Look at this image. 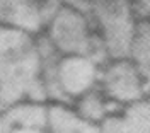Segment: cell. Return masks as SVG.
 Here are the masks:
<instances>
[{
    "label": "cell",
    "mask_w": 150,
    "mask_h": 133,
    "mask_svg": "<svg viewBox=\"0 0 150 133\" xmlns=\"http://www.w3.org/2000/svg\"><path fill=\"white\" fill-rule=\"evenodd\" d=\"M46 99L34 36L0 26V109L21 101Z\"/></svg>",
    "instance_id": "obj_1"
},
{
    "label": "cell",
    "mask_w": 150,
    "mask_h": 133,
    "mask_svg": "<svg viewBox=\"0 0 150 133\" xmlns=\"http://www.w3.org/2000/svg\"><path fill=\"white\" fill-rule=\"evenodd\" d=\"M46 36L60 55L87 57L99 66L109 62L103 39L94 29L92 22L84 14L63 4L46 26Z\"/></svg>",
    "instance_id": "obj_2"
},
{
    "label": "cell",
    "mask_w": 150,
    "mask_h": 133,
    "mask_svg": "<svg viewBox=\"0 0 150 133\" xmlns=\"http://www.w3.org/2000/svg\"><path fill=\"white\" fill-rule=\"evenodd\" d=\"M91 22L109 60L128 58L137 26L131 0H91Z\"/></svg>",
    "instance_id": "obj_3"
},
{
    "label": "cell",
    "mask_w": 150,
    "mask_h": 133,
    "mask_svg": "<svg viewBox=\"0 0 150 133\" xmlns=\"http://www.w3.org/2000/svg\"><path fill=\"white\" fill-rule=\"evenodd\" d=\"M97 82H101L99 87L106 97L121 104L137 103L147 96V86L130 58H120L106 63L99 72Z\"/></svg>",
    "instance_id": "obj_4"
},
{
    "label": "cell",
    "mask_w": 150,
    "mask_h": 133,
    "mask_svg": "<svg viewBox=\"0 0 150 133\" xmlns=\"http://www.w3.org/2000/svg\"><path fill=\"white\" fill-rule=\"evenodd\" d=\"M101 66L94 60L79 55H62L58 62V84L62 92L74 101L91 91L99 80Z\"/></svg>",
    "instance_id": "obj_5"
},
{
    "label": "cell",
    "mask_w": 150,
    "mask_h": 133,
    "mask_svg": "<svg viewBox=\"0 0 150 133\" xmlns=\"http://www.w3.org/2000/svg\"><path fill=\"white\" fill-rule=\"evenodd\" d=\"M0 26L38 34L45 28L41 0H0Z\"/></svg>",
    "instance_id": "obj_6"
},
{
    "label": "cell",
    "mask_w": 150,
    "mask_h": 133,
    "mask_svg": "<svg viewBox=\"0 0 150 133\" xmlns=\"http://www.w3.org/2000/svg\"><path fill=\"white\" fill-rule=\"evenodd\" d=\"M101 133H150V101L131 103L118 114L108 116L101 125Z\"/></svg>",
    "instance_id": "obj_7"
},
{
    "label": "cell",
    "mask_w": 150,
    "mask_h": 133,
    "mask_svg": "<svg viewBox=\"0 0 150 133\" xmlns=\"http://www.w3.org/2000/svg\"><path fill=\"white\" fill-rule=\"evenodd\" d=\"M36 45L38 51H39V58H41V80H43V86L46 91V97L53 99L60 104H72L74 101L62 92L60 84H58V62H60L62 55L51 45L46 34L39 36L36 39Z\"/></svg>",
    "instance_id": "obj_8"
},
{
    "label": "cell",
    "mask_w": 150,
    "mask_h": 133,
    "mask_svg": "<svg viewBox=\"0 0 150 133\" xmlns=\"http://www.w3.org/2000/svg\"><path fill=\"white\" fill-rule=\"evenodd\" d=\"M123 108H125V104L106 97L101 87L94 86L91 91H87L85 94L80 96V101L77 103V111L75 113L80 118H84L85 121L97 125L103 123L109 114L123 111Z\"/></svg>",
    "instance_id": "obj_9"
},
{
    "label": "cell",
    "mask_w": 150,
    "mask_h": 133,
    "mask_svg": "<svg viewBox=\"0 0 150 133\" xmlns=\"http://www.w3.org/2000/svg\"><path fill=\"white\" fill-rule=\"evenodd\" d=\"M48 133H101V126L85 121L67 104L48 108Z\"/></svg>",
    "instance_id": "obj_10"
},
{
    "label": "cell",
    "mask_w": 150,
    "mask_h": 133,
    "mask_svg": "<svg viewBox=\"0 0 150 133\" xmlns=\"http://www.w3.org/2000/svg\"><path fill=\"white\" fill-rule=\"evenodd\" d=\"M10 126L48 128V106L36 101H21L2 109Z\"/></svg>",
    "instance_id": "obj_11"
},
{
    "label": "cell",
    "mask_w": 150,
    "mask_h": 133,
    "mask_svg": "<svg viewBox=\"0 0 150 133\" xmlns=\"http://www.w3.org/2000/svg\"><path fill=\"white\" fill-rule=\"evenodd\" d=\"M133 65L137 66L138 74L142 75L147 92L150 91V21L142 19L135 26V34L131 39L130 55H128Z\"/></svg>",
    "instance_id": "obj_12"
},
{
    "label": "cell",
    "mask_w": 150,
    "mask_h": 133,
    "mask_svg": "<svg viewBox=\"0 0 150 133\" xmlns=\"http://www.w3.org/2000/svg\"><path fill=\"white\" fill-rule=\"evenodd\" d=\"M133 12L137 17L145 19L150 16V0H135L133 4Z\"/></svg>",
    "instance_id": "obj_13"
},
{
    "label": "cell",
    "mask_w": 150,
    "mask_h": 133,
    "mask_svg": "<svg viewBox=\"0 0 150 133\" xmlns=\"http://www.w3.org/2000/svg\"><path fill=\"white\" fill-rule=\"evenodd\" d=\"M9 133H48V128H33V126H10Z\"/></svg>",
    "instance_id": "obj_14"
},
{
    "label": "cell",
    "mask_w": 150,
    "mask_h": 133,
    "mask_svg": "<svg viewBox=\"0 0 150 133\" xmlns=\"http://www.w3.org/2000/svg\"><path fill=\"white\" fill-rule=\"evenodd\" d=\"M9 130H10V125L7 123L5 116H4L2 109H0V133H9Z\"/></svg>",
    "instance_id": "obj_15"
},
{
    "label": "cell",
    "mask_w": 150,
    "mask_h": 133,
    "mask_svg": "<svg viewBox=\"0 0 150 133\" xmlns=\"http://www.w3.org/2000/svg\"><path fill=\"white\" fill-rule=\"evenodd\" d=\"M147 99H149V101H150V91H149V92H147Z\"/></svg>",
    "instance_id": "obj_16"
}]
</instances>
